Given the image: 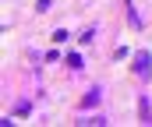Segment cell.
<instances>
[{
	"mask_svg": "<svg viewBox=\"0 0 152 127\" xmlns=\"http://www.w3.org/2000/svg\"><path fill=\"white\" fill-rule=\"evenodd\" d=\"M134 71H138L142 81L152 78V57H149V49H138V53H134Z\"/></svg>",
	"mask_w": 152,
	"mask_h": 127,
	"instance_id": "cell-1",
	"label": "cell"
},
{
	"mask_svg": "<svg viewBox=\"0 0 152 127\" xmlns=\"http://www.w3.org/2000/svg\"><path fill=\"white\" fill-rule=\"evenodd\" d=\"M142 117H145V124H152V106H149V99H142Z\"/></svg>",
	"mask_w": 152,
	"mask_h": 127,
	"instance_id": "cell-2",
	"label": "cell"
},
{
	"mask_svg": "<svg viewBox=\"0 0 152 127\" xmlns=\"http://www.w3.org/2000/svg\"><path fill=\"white\" fill-rule=\"evenodd\" d=\"M96 102H99V88H92V92L85 95V106H96Z\"/></svg>",
	"mask_w": 152,
	"mask_h": 127,
	"instance_id": "cell-3",
	"label": "cell"
}]
</instances>
